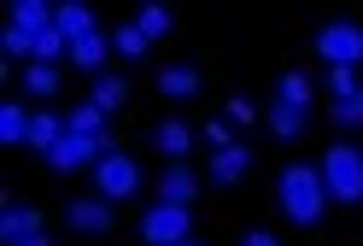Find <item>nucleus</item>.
I'll use <instances>...</instances> for the list:
<instances>
[{
	"mask_svg": "<svg viewBox=\"0 0 363 246\" xmlns=\"http://www.w3.org/2000/svg\"><path fill=\"white\" fill-rule=\"evenodd\" d=\"M276 199H281V217L299 223V229H316L328 211V182H323V164H287L281 182H276Z\"/></svg>",
	"mask_w": 363,
	"mask_h": 246,
	"instance_id": "obj_1",
	"label": "nucleus"
},
{
	"mask_svg": "<svg viewBox=\"0 0 363 246\" xmlns=\"http://www.w3.org/2000/svg\"><path fill=\"white\" fill-rule=\"evenodd\" d=\"M323 182H328V199L357 206V199H363V147L334 141V147L323 152Z\"/></svg>",
	"mask_w": 363,
	"mask_h": 246,
	"instance_id": "obj_2",
	"label": "nucleus"
},
{
	"mask_svg": "<svg viewBox=\"0 0 363 246\" xmlns=\"http://www.w3.org/2000/svg\"><path fill=\"white\" fill-rule=\"evenodd\" d=\"M141 240H147V246H182V240H194V206H170V199L147 206Z\"/></svg>",
	"mask_w": 363,
	"mask_h": 246,
	"instance_id": "obj_3",
	"label": "nucleus"
},
{
	"mask_svg": "<svg viewBox=\"0 0 363 246\" xmlns=\"http://www.w3.org/2000/svg\"><path fill=\"white\" fill-rule=\"evenodd\" d=\"M316 53L328 59V71H357L363 65V24H352V18L323 24L316 30Z\"/></svg>",
	"mask_w": 363,
	"mask_h": 246,
	"instance_id": "obj_4",
	"label": "nucleus"
},
{
	"mask_svg": "<svg viewBox=\"0 0 363 246\" xmlns=\"http://www.w3.org/2000/svg\"><path fill=\"white\" fill-rule=\"evenodd\" d=\"M94 188H100V199H135L141 194V164L129 159V152H106V159L94 164Z\"/></svg>",
	"mask_w": 363,
	"mask_h": 246,
	"instance_id": "obj_5",
	"label": "nucleus"
},
{
	"mask_svg": "<svg viewBox=\"0 0 363 246\" xmlns=\"http://www.w3.org/2000/svg\"><path fill=\"white\" fill-rule=\"evenodd\" d=\"M106 152H118V141L111 135H71V129H65V141L48 152V170H82V164H100Z\"/></svg>",
	"mask_w": 363,
	"mask_h": 246,
	"instance_id": "obj_6",
	"label": "nucleus"
},
{
	"mask_svg": "<svg viewBox=\"0 0 363 246\" xmlns=\"http://www.w3.org/2000/svg\"><path fill=\"white\" fill-rule=\"evenodd\" d=\"M65 223L77 235H106L111 229V199H71L65 206Z\"/></svg>",
	"mask_w": 363,
	"mask_h": 246,
	"instance_id": "obj_7",
	"label": "nucleus"
},
{
	"mask_svg": "<svg viewBox=\"0 0 363 246\" xmlns=\"http://www.w3.org/2000/svg\"><path fill=\"white\" fill-rule=\"evenodd\" d=\"M246 170H252V147L235 141V147H217V152H211V182H217V188H235Z\"/></svg>",
	"mask_w": 363,
	"mask_h": 246,
	"instance_id": "obj_8",
	"label": "nucleus"
},
{
	"mask_svg": "<svg viewBox=\"0 0 363 246\" xmlns=\"http://www.w3.org/2000/svg\"><path fill=\"white\" fill-rule=\"evenodd\" d=\"M30 235H41V211L35 206H0V246H12V240H30Z\"/></svg>",
	"mask_w": 363,
	"mask_h": 246,
	"instance_id": "obj_9",
	"label": "nucleus"
},
{
	"mask_svg": "<svg viewBox=\"0 0 363 246\" xmlns=\"http://www.w3.org/2000/svg\"><path fill=\"white\" fill-rule=\"evenodd\" d=\"M111 53H118V47H111V35H82V41H71V65H77V71H94V77H106V59Z\"/></svg>",
	"mask_w": 363,
	"mask_h": 246,
	"instance_id": "obj_10",
	"label": "nucleus"
},
{
	"mask_svg": "<svg viewBox=\"0 0 363 246\" xmlns=\"http://www.w3.org/2000/svg\"><path fill=\"white\" fill-rule=\"evenodd\" d=\"M152 147H158V152H164V159H170V164H182V159H188V147H194V129H188V123H182V118H164V123H158V129H152Z\"/></svg>",
	"mask_w": 363,
	"mask_h": 246,
	"instance_id": "obj_11",
	"label": "nucleus"
},
{
	"mask_svg": "<svg viewBox=\"0 0 363 246\" xmlns=\"http://www.w3.org/2000/svg\"><path fill=\"white\" fill-rule=\"evenodd\" d=\"M158 199H170V206H194V199H199V176L188 164H170L164 182H158Z\"/></svg>",
	"mask_w": 363,
	"mask_h": 246,
	"instance_id": "obj_12",
	"label": "nucleus"
},
{
	"mask_svg": "<svg viewBox=\"0 0 363 246\" xmlns=\"http://www.w3.org/2000/svg\"><path fill=\"white\" fill-rule=\"evenodd\" d=\"M53 24H59L65 41H82V35H94V30H100V24H94V6H82V0H65Z\"/></svg>",
	"mask_w": 363,
	"mask_h": 246,
	"instance_id": "obj_13",
	"label": "nucleus"
},
{
	"mask_svg": "<svg viewBox=\"0 0 363 246\" xmlns=\"http://www.w3.org/2000/svg\"><path fill=\"white\" fill-rule=\"evenodd\" d=\"M158 94L164 100H194L199 94V71L194 65H164V71H158Z\"/></svg>",
	"mask_w": 363,
	"mask_h": 246,
	"instance_id": "obj_14",
	"label": "nucleus"
},
{
	"mask_svg": "<svg viewBox=\"0 0 363 246\" xmlns=\"http://www.w3.org/2000/svg\"><path fill=\"white\" fill-rule=\"evenodd\" d=\"M30 123H35L30 106H0V141L6 147H30Z\"/></svg>",
	"mask_w": 363,
	"mask_h": 246,
	"instance_id": "obj_15",
	"label": "nucleus"
},
{
	"mask_svg": "<svg viewBox=\"0 0 363 246\" xmlns=\"http://www.w3.org/2000/svg\"><path fill=\"white\" fill-rule=\"evenodd\" d=\"M53 18H59V6H48V0H18V6H12V24L30 30V35L53 30Z\"/></svg>",
	"mask_w": 363,
	"mask_h": 246,
	"instance_id": "obj_16",
	"label": "nucleus"
},
{
	"mask_svg": "<svg viewBox=\"0 0 363 246\" xmlns=\"http://www.w3.org/2000/svg\"><path fill=\"white\" fill-rule=\"evenodd\" d=\"M269 135H276V141H299L305 135V111L299 106H269Z\"/></svg>",
	"mask_w": 363,
	"mask_h": 246,
	"instance_id": "obj_17",
	"label": "nucleus"
},
{
	"mask_svg": "<svg viewBox=\"0 0 363 246\" xmlns=\"http://www.w3.org/2000/svg\"><path fill=\"white\" fill-rule=\"evenodd\" d=\"M65 141V123L53 118V111H35V123H30V147L41 152V159H48V152Z\"/></svg>",
	"mask_w": 363,
	"mask_h": 246,
	"instance_id": "obj_18",
	"label": "nucleus"
},
{
	"mask_svg": "<svg viewBox=\"0 0 363 246\" xmlns=\"http://www.w3.org/2000/svg\"><path fill=\"white\" fill-rule=\"evenodd\" d=\"M65 129H71V135H94V141H100V135H106V111H100L94 100H82L71 118H65Z\"/></svg>",
	"mask_w": 363,
	"mask_h": 246,
	"instance_id": "obj_19",
	"label": "nucleus"
},
{
	"mask_svg": "<svg viewBox=\"0 0 363 246\" xmlns=\"http://www.w3.org/2000/svg\"><path fill=\"white\" fill-rule=\"evenodd\" d=\"M129 24H135V30H141L147 41H158V35H170V6H158V0H147V6H141V12H135V18H129Z\"/></svg>",
	"mask_w": 363,
	"mask_h": 246,
	"instance_id": "obj_20",
	"label": "nucleus"
},
{
	"mask_svg": "<svg viewBox=\"0 0 363 246\" xmlns=\"http://www.w3.org/2000/svg\"><path fill=\"white\" fill-rule=\"evenodd\" d=\"M88 100H94L100 111H118V106L129 100V82H123V77H111V71H106V77H94V94H88Z\"/></svg>",
	"mask_w": 363,
	"mask_h": 246,
	"instance_id": "obj_21",
	"label": "nucleus"
},
{
	"mask_svg": "<svg viewBox=\"0 0 363 246\" xmlns=\"http://www.w3.org/2000/svg\"><path fill=\"white\" fill-rule=\"evenodd\" d=\"M24 94L30 100H53L59 94V71H53V65H30V71H24Z\"/></svg>",
	"mask_w": 363,
	"mask_h": 246,
	"instance_id": "obj_22",
	"label": "nucleus"
},
{
	"mask_svg": "<svg viewBox=\"0 0 363 246\" xmlns=\"http://www.w3.org/2000/svg\"><path fill=\"white\" fill-rule=\"evenodd\" d=\"M276 100H281V106H299V111H305V106H311V77H305V71H287V77L276 82Z\"/></svg>",
	"mask_w": 363,
	"mask_h": 246,
	"instance_id": "obj_23",
	"label": "nucleus"
},
{
	"mask_svg": "<svg viewBox=\"0 0 363 246\" xmlns=\"http://www.w3.org/2000/svg\"><path fill=\"white\" fill-rule=\"evenodd\" d=\"M65 53H71V41L59 35V24L35 35V65H53V59H65Z\"/></svg>",
	"mask_w": 363,
	"mask_h": 246,
	"instance_id": "obj_24",
	"label": "nucleus"
},
{
	"mask_svg": "<svg viewBox=\"0 0 363 246\" xmlns=\"http://www.w3.org/2000/svg\"><path fill=\"white\" fill-rule=\"evenodd\" d=\"M111 47H118V59H147V47H152V41L135 30V24H123L118 35H111Z\"/></svg>",
	"mask_w": 363,
	"mask_h": 246,
	"instance_id": "obj_25",
	"label": "nucleus"
},
{
	"mask_svg": "<svg viewBox=\"0 0 363 246\" xmlns=\"http://www.w3.org/2000/svg\"><path fill=\"white\" fill-rule=\"evenodd\" d=\"M328 118H334L340 129H357V123H363V88H357V94H346V100H334Z\"/></svg>",
	"mask_w": 363,
	"mask_h": 246,
	"instance_id": "obj_26",
	"label": "nucleus"
},
{
	"mask_svg": "<svg viewBox=\"0 0 363 246\" xmlns=\"http://www.w3.org/2000/svg\"><path fill=\"white\" fill-rule=\"evenodd\" d=\"M6 53H12V59H35V35L18 30V24H6Z\"/></svg>",
	"mask_w": 363,
	"mask_h": 246,
	"instance_id": "obj_27",
	"label": "nucleus"
},
{
	"mask_svg": "<svg viewBox=\"0 0 363 246\" xmlns=\"http://www.w3.org/2000/svg\"><path fill=\"white\" fill-rule=\"evenodd\" d=\"M229 129H235V123H229V118H211V123H206V129H199V135H206V141H211V147H235V135H229Z\"/></svg>",
	"mask_w": 363,
	"mask_h": 246,
	"instance_id": "obj_28",
	"label": "nucleus"
},
{
	"mask_svg": "<svg viewBox=\"0 0 363 246\" xmlns=\"http://www.w3.org/2000/svg\"><path fill=\"white\" fill-rule=\"evenodd\" d=\"M357 88H363V82H357L352 71H328V94H334V100H346V94H357Z\"/></svg>",
	"mask_w": 363,
	"mask_h": 246,
	"instance_id": "obj_29",
	"label": "nucleus"
},
{
	"mask_svg": "<svg viewBox=\"0 0 363 246\" xmlns=\"http://www.w3.org/2000/svg\"><path fill=\"white\" fill-rule=\"evenodd\" d=\"M252 118H258V106L246 100V94H235V100H229V123H252Z\"/></svg>",
	"mask_w": 363,
	"mask_h": 246,
	"instance_id": "obj_30",
	"label": "nucleus"
},
{
	"mask_svg": "<svg viewBox=\"0 0 363 246\" xmlns=\"http://www.w3.org/2000/svg\"><path fill=\"white\" fill-rule=\"evenodd\" d=\"M240 246H281V240H276V235H269V229H252V235H246Z\"/></svg>",
	"mask_w": 363,
	"mask_h": 246,
	"instance_id": "obj_31",
	"label": "nucleus"
},
{
	"mask_svg": "<svg viewBox=\"0 0 363 246\" xmlns=\"http://www.w3.org/2000/svg\"><path fill=\"white\" fill-rule=\"evenodd\" d=\"M12 246H53L48 235H30V240H12Z\"/></svg>",
	"mask_w": 363,
	"mask_h": 246,
	"instance_id": "obj_32",
	"label": "nucleus"
},
{
	"mask_svg": "<svg viewBox=\"0 0 363 246\" xmlns=\"http://www.w3.org/2000/svg\"><path fill=\"white\" fill-rule=\"evenodd\" d=\"M182 246H199V240H182Z\"/></svg>",
	"mask_w": 363,
	"mask_h": 246,
	"instance_id": "obj_33",
	"label": "nucleus"
}]
</instances>
